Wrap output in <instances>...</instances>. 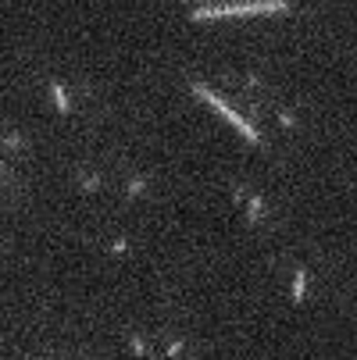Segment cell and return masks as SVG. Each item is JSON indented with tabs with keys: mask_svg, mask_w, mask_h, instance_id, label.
I'll return each instance as SVG.
<instances>
[{
	"mask_svg": "<svg viewBox=\"0 0 357 360\" xmlns=\"http://www.w3.org/2000/svg\"><path fill=\"white\" fill-rule=\"evenodd\" d=\"M289 0H243V4H211L193 8V22H215V18H236V15H289Z\"/></svg>",
	"mask_w": 357,
	"mask_h": 360,
	"instance_id": "1",
	"label": "cell"
},
{
	"mask_svg": "<svg viewBox=\"0 0 357 360\" xmlns=\"http://www.w3.org/2000/svg\"><path fill=\"white\" fill-rule=\"evenodd\" d=\"M189 89H193V93H196V96L203 100V104H211V111H218V115H222L225 122H232V125L239 129V136H243L246 143H253V146H265V139H261V132H258V129H253L250 122H243V118H239V115H236V111H232V108L225 104V100H222L218 93H211V89H208V86H203V82H189Z\"/></svg>",
	"mask_w": 357,
	"mask_h": 360,
	"instance_id": "2",
	"label": "cell"
},
{
	"mask_svg": "<svg viewBox=\"0 0 357 360\" xmlns=\"http://www.w3.org/2000/svg\"><path fill=\"white\" fill-rule=\"evenodd\" d=\"M50 96H54V108H58L61 115H72V104H68V93H65V86H61V82H50Z\"/></svg>",
	"mask_w": 357,
	"mask_h": 360,
	"instance_id": "3",
	"label": "cell"
},
{
	"mask_svg": "<svg viewBox=\"0 0 357 360\" xmlns=\"http://www.w3.org/2000/svg\"><path fill=\"white\" fill-rule=\"evenodd\" d=\"M303 289H308V271H293V300H303Z\"/></svg>",
	"mask_w": 357,
	"mask_h": 360,
	"instance_id": "4",
	"label": "cell"
},
{
	"mask_svg": "<svg viewBox=\"0 0 357 360\" xmlns=\"http://www.w3.org/2000/svg\"><path fill=\"white\" fill-rule=\"evenodd\" d=\"M261 211H265L261 196H250V200H246V214H250V221H258V218H261Z\"/></svg>",
	"mask_w": 357,
	"mask_h": 360,
	"instance_id": "5",
	"label": "cell"
},
{
	"mask_svg": "<svg viewBox=\"0 0 357 360\" xmlns=\"http://www.w3.org/2000/svg\"><path fill=\"white\" fill-rule=\"evenodd\" d=\"M143 189H146V182H143V179H132V182H129V196H139Z\"/></svg>",
	"mask_w": 357,
	"mask_h": 360,
	"instance_id": "6",
	"label": "cell"
},
{
	"mask_svg": "<svg viewBox=\"0 0 357 360\" xmlns=\"http://www.w3.org/2000/svg\"><path fill=\"white\" fill-rule=\"evenodd\" d=\"M129 346H132V353H139V356L146 353V346H143V339H139V335H132V339H129Z\"/></svg>",
	"mask_w": 357,
	"mask_h": 360,
	"instance_id": "7",
	"label": "cell"
},
{
	"mask_svg": "<svg viewBox=\"0 0 357 360\" xmlns=\"http://www.w3.org/2000/svg\"><path fill=\"white\" fill-rule=\"evenodd\" d=\"M96 186H100V179H96V175H89V179H86V182H82V189H86V193H93V189H96Z\"/></svg>",
	"mask_w": 357,
	"mask_h": 360,
	"instance_id": "8",
	"label": "cell"
}]
</instances>
